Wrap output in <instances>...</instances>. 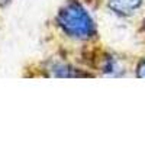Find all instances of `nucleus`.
Returning a JSON list of instances; mask_svg holds the SVG:
<instances>
[{
    "mask_svg": "<svg viewBox=\"0 0 145 145\" xmlns=\"http://www.w3.org/2000/svg\"><path fill=\"white\" fill-rule=\"evenodd\" d=\"M57 23L65 35L74 39L86 41L96 35V23L93 18L77 0H70L59 9Z\"/></svg>",
    "mask_w": 145,
    "mask_h": 145,
    "instance_id": "obj_1",
    "label": "nucleus"
},
{
    "mask_svg": "<svg viewBox=\"0 0 145 145\" xmlns=\"http://www.w3.org/2000/svg\"><path fill=\"white\" fill-rule=\"evenodd\" d=\"M107 3L115 13L122 16H129L142 6L144 0H109Z\"/></svg>",
    "mask_w": 145,
    "mask_h": 145,
    "instance_id": "obj_2",
    "label": "nucleus"
},
{
    "mask_svg": "<svg viewBox=\"0 0 145 145\" xmlns=\"http://www.w3.org/2000/svg\"><path fill=\"white\" fill-rule=\"evenodd\" d=\"M52 76H55V77H81L86 74H78L77 70L71 68L68 65L57 64V65H52Z\"/></svg>",
    "mask_w": 145,
    "mask_h": 145,
    "instance_id": "obj_3",
    "label": "nucleus"
},
{
    "mask_svg": "<svg viewBox=\"0 0 145 145\" xmlns=\"http://www.w3.org/2000/svg\"><path fill=\"white\" fill-rule=\"evenodd\" d=\"M137 76L139 78H145V58L141 59L139 64L137 65Z\"/></svg>",
    "mask_w": 145,
    "mask_h": 145,
    "instance_id": "obj_4",
    "label": "nucleus"
},
{
    "mask_svg": "<svg viewBox=\"0 0 145 145\" xmlns=\"http://www.w3.org/2000/svg\"><path fill=\"white\" fill-rule=\"evenodd\" d=\"M0 2H3V3H6V2H9V0H0Z\"/></svg>",
    "mask_w": 145,
    "mask_h": 145,
    "instance_id": "obj_5",
    "label": "nucleus"
},
{
    "mask_svg": "<svg viewBox=\"0 0 145 145\" xmlns=\"http://www.w3.org/2000/svg\"><path fill=\"white\" fill-rule=\"evenodd\" d=\"M144 26H145V22H144Z\"/></svg>",
    "mask_w": 145,
    "mask_h": 145,
    "instance_id": "obj_6",
    "label": "nucleus"
}]
</instances>
